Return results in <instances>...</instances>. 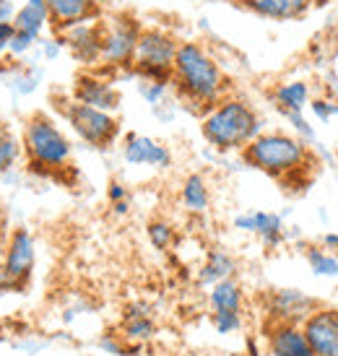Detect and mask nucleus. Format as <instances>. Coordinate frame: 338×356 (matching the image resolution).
I'll return each instance as SVG.
<instances>
[{
    "label": "nucleus",
    "instance_id": "f257e3e1",
    "mask_svg": "<svg viewBox=\"0 0 338 356\" xmlns=\"http://www.w3.org/2000/svg\"><path fill=\"white\" fill-rule=\"evenodd\" d=\"M227 76L216 58L198 42H179L172 63V89L193 109H211L227 97Z\"/></svg>",
    "mask_w": 338,
    "mask_h": 356
},
{
    "label": "nucleus",
    "instance_id": "f03ea898",
    "mask_svg": "<svg viewBox=\"0 0 338 356\" xmlns=\"http://www.w3.org/2000/svg\"><path fill=\"white\" fill-rule=\"evenodd\" d=\"M200 133L216 151H242L258 133H263V120L250 102L224 97L203 112Z\"/></svg>",
    "mask_w": 338,
    "mask_h": 356
},
{
    "label": "nucleus",
    "instance_id": "7ed1b4c3",
    "mask_svg": "<svg viewBox=\"0 0 338 356\" xmlns=\"http://www.w3.org/2000/svg\"><path fill=\"white\" fill-rule=\"evenodd\" d=\"M242 159L248 161L252 169H258L263 175L273 179H289L299 177L309 161L307 143L297 136H289L281 130H271V133H258L242 149Z\"/></svg>",
    "mask_w": 338,
    "mask_h": 356
},
{
    "label": "nucleus",
    "instance_id": "20e7f679",
    "mask_svg": "<svg viewBox=\"0 0 338 356\" xmlns=\"http://www.w3.org/2000/svg\"><path fill=\"white\" fill-rule=\"evenodd\" d=\"M21 156L26 159L29 169L40 175H55L70 167L73 159V146L68 136L63 133L58 120H52L45 112L31 115L24 122L21 133Z\"/></svg>",
    "mask_w": 338,
    "mask_h": 356
},
{
    "label": "nucleus",
    "instance_id": "39448f33",
    "mask_svg": "<svg viewBox=\"0 0 338 356\" xmlns=\"http://www.w3.org/2000/svg\"><path fill=\"white\" fill-rule=\"evenodd\" d=\"M177 37L172 31L161 29V26L140 29L130 70L138 79L169 81L172 83V63H175V55H177Z\"/></svg>",
    "mask_w": 338,
    "mask_h": 356
},
{
    "label": "nucleus",
    "instance_id": "423d86ee",
    "mask_svg": "<svg viewBox=\"0 0 338 356\" xmlns=\"http://www.w3.org/2000/svg\"><path fill=\"white\" fill-rule=\"evenodd\" d=\"M60 112L65 122L70 125V130L79 136L83 143H89L94 149H107L112 146L120 136V120L112 112L104 109H94L89 104L81 102L65 99L60 104Z\"/></svg>",
    "mask_w": 338,
    "mask_h": 356
},
{
    "label": "nucleus",
    "instance_id": "0eeeda50",
    "mask_svg": "<svg viewBox=\"0 0 338 356\" xmlns=\"http://www.w3.org/2000/svg\"><path fill=\"white\" fill-rule=\"evenodd\" d=\"M138 19L128 13H115L112 19L102 21V55L99 65L107 70H122L133 65L136 42L140 34Z\"/></svg>",
    "mask_w": 338,
    "mask_h": 356
},
{
    "label": "nucleus",
    "instance_id": "6e6552de",
    "mask_svg": "<svg viewBox=\"0 0 338 356\" xmlns=\"http://www.w3.org/2000/svg\"><path fill=\"white\" fill-rule=\"evenodd\" d=\"M0 263H3L10 281L16 284V289L24 291L26 284L31 281V276H34V266H37V239L31 237V232L13 229L8 239H6Z\"/></svg>",
    "mask_w": 338,
    "mask_h": 356
},
{
    "label": "nucleus",
    "instance_id": "1a4fd4ad",
    "mask_svg": "<svg viewBox=\"0 0 338 356\" xmlns=\"http://www.w3.org/2000/svg\"><path fill=\"white\" fill-rule=\"evenodd\" d=\"M63 50L70 52V58L79 60L86 68H97L102 55V19L83 21L65 31H58Z\"/></svg>",
    "mask_w": 338,
    "mask_h": 356
},
{
    "label": "nucleus",
    "instance_id": "9d476101",
    "mask_svg": "<svg viewBox=\"0 0 338 356\" xmlns=\"http://www.w3.org/2000/svg\"><path fill=\"white\" fill-rule=\"evenodd\" d=\"M70 99L115 115L120 109L122 97H120V91L112 86L110 79H104V76L94 73V70H83V73L76 76L73 86H70Z\"/></svg>",
    "mask_w": 338,
    "mask_h": 356
},
{
    "label": "nucleus",
    "instance_id": "9b49d317",
    "mask_svg": "<svg viewBox=\"0 0 338 356\" xmlns=\"http://www.w3.org/2000/svg\"><path fill=\"white\" fill-rule=\"evenodd\" d=\"M302 336L315 356H338V312L312 309L302 320Z\"/></svg>",
    "mask_w": 338,
    "mask_h": 356
},
{
    "label": "nucleus",
    "instance_id": "f8f14e48",
    "mask_svg": "<svg viewBox=\"0 0 338 356\" xmlns=\"http://www.w3.org/2000/svg\"><path fill=\"white\" fill-rule=\"evenodd\" d=\"M122 156H125L128 164H136V167L167 169L172 164V154H169L164 143L149 138V136H138V133H128L125 136Z\"/></svg>",
    "mask_w": 338,
    "mask_h": 356
},
{
    "label": "nucleus",
    "instance_id": "ddd939ff",
    "mask_svg": "<svg viewBox=\"0 0 338 356\" xmlns=\"http://www.w3.org/2000/svg\"><path fill=\"white\" fill-rule=\"evenodd\" d=\"M315 309V302L305 297L297 289H281L271 297V317L273 323H289V325H302V320Z\"/></svg>",
    "mask_w": 338,
    "mask_h": 356
},
{
    "label": "nucleus",
    "instance_id": "4468645a",
    "mask_svg": "<svg viewBox=\"0 0 338 356\" xmlns=\"http://www.w3.org/2000/svg\"><path fill=\"white\" fill-rule=\"evenodd\" d=\"M234 227L242 229V232H250V234H258L266 248H279L284 242V221L276 213H268V211H250V213H242V216L234 218Z\"/></svg>",
    "mask_w": 338,
    "mask_h": 356
},
{
    "label": "nucleus",
    "instance_id": "2eb2a0df",
    "mask_svg": "<svg viewBox=\"0 0 338 356\" xmlns=\"http://www.w3.org/2000/svg\"><path fill=\"white\" fill-rule=\"evenodd\" d=\"M47 10H50L52 31H65L83 21L102 19V13L91 6V0H55L52 6H47Z\"/></svg>",
    "mask_w": 338,
    "mask_h": 356
},
{
    "label": "nucleus",
    "instance_id": "dca6fc26",
    "mask_svg": "<svg viewBox=\"0 0 338 356\" xmlns=\"http://www.w3.org/2000/svg\"><path fill=\"white\" fill-rule=\"evenodd\" d=\"M271 356H315L307 341L302 336V327L289 323H273L268 333Z\"/></svg>",
    "mask_w": 338,
    "mask_h": 356
},
{
    "label": "nucleus",
    "instance_id": "f3484780",
    "mask_svg": "<svg viewBox=\"0 0 338 356\" xmlns=\"http://www.w3.org/2000/svg\"><path fill=\"white\" fill-rule=\"evenodd\" d=\"M248 10H252L255 16L273 21H291L305 16L312 6V0H239Z\"/></svg>",
    "mask_w": 338,
    "mask_h": 356
},
{
    "label": "nucleus",
    "instance_id": "a211bd4d",
    "mask_svg": "<svg viewBox=\"0 0 338 356\" xmlns=\"http://www.w3.org/2000/svg\"><path fill=\"white\" fill-rule=\"evenodd\" d=\"M13 29L16 31H29L37 37H45V31L50 29V10L47 6H37V3H24L13 13Z\"/></svg>",
    "mask_w": 338,
    "mask_h": 356
},
{
    "label": "nucleus",
    "instance_id": "6ab92c4d",
    "mask_svg": "<svg viewBox=\"0 0 338 356\" xmlns=\"http://www.w3.org/2000/svg\"><path fill=\"white\" fill-rule=\"evenodd\" d=\"M309 102V86L305 81H284L273 89V104L279 112H305Z\"/></svg>",
    "mask_w": 338,
    "mask_h": 356
},
{
    "label": "nucleus",
    "instance_id": "aec40b11",
    "mask_svg": "<svg viewBox=\"0 0 338 356\" xmlns=\"http://www.w3.org/2000/svg\"><path fill=\"white\" fill-rule=\"evenodd\" d=\"M232 273H234L232 255H227L224 250H211L203 268L198 270V284L200 286H214L224 278H232Z\"/></svg>",
    "mask_w": 338,
    "mask_h": 356
},
{
    "label": "nucleus",
    "instance_id": "412c9836",
    "mask_svg": "<svg viewBox=\"0 0 338 356\" xmlns=\"http://www.w3.org/2000/svg\"><path fill=\"white\" fill-rule=\"evenodd\" d=\"M182 203L190 213H203L211 203V193H209V182L200 177V175H190L185 182H182Z\"/></svg>",
    "mask_w": 338,
    "mask_h": 356
},
{
    "label": "nucleus",
    "instance_id": "4be33fe9",
    "mask_svg": "<svg viewBox=\"0 0 338 356\" xmlns=\"http://www.w3.org/2000/svg\"><path fill=\"white\" fill-rule=\"evenodd\" d=\"M211 307L214 312L216 309H232V312H239L242 309V289L234 278H224L219 284L211 286Z\"/></svg>",
    "mask_w": 338,
    "mask_h": 356
},
{
    "label": "nucleus",
    "instance_id": "5701e85b",
    "mask_svg": "<svg viewBox=\"0 0 338 356\" xmlns=\"http://www.w3.org/2000/svg\"><path fill=\"white\" fill-rule=\"evenodd\" d=\"M21 159V138L0 122V175L13 169Z\"/></svg>",
    "mask_w": 338,
    "mask_h": 356
},
{
    "label": "nucleus",
    "instance_id": "b1692460",
    "mask_svg": "<svg viewBox=\"0 0 338 356\" xmlns=\"http://www.w3.org/2000/svg\"><path fill=\"white\" fill-rule=\"evenodd\" d=\"M40 76L42 73L37 65H19V68L8 76V89L13 91V94H19V97H26L31 91H37Z\"/></svg>",
    "mask_w": 338,
    "mask_h": 356
},
{
    "label": "nucleus",
    "instance_id": "393cba45",
    "mask_svg": "<svg viewBox=\"0 0 338 356\" xmlns=\"http://www.w3.org/2000/svg\"><path fill=\"white\" fill-rule=\"evenodd\" d=\"M307 263L318 276H338V257L320 248L307 250Z\"/></svg>",
    "mask_w": 338,
    "mask_h": 356
},
{
    "label": "nucleus",
    "instance_id": "a878e982",
    "mask_svg": "<svg viewBox=\"0 0 338 356\" xmlns=\"http://www.w3.org/2000/svg\"><path fill=\"white\" fill-rule=\"evenodd\" d=\"M154 336V323H151L149 315L140 317H125V341H133V343H143Z\"/></svg>",
    "mask_w": 338,
    "mask_h": 356
},
{
    "label": "nucleus",
    "instance_id": "bb28decb",
    "mask_svg": "<svg viewBox=\"0 0 338 356\" xmlns=\"http://www.w3.org/2000/svg\"><path fill=\"white\" fill-rule=\"evenodd\" d=\"M169 89H172V83L169 81H149V79H140V97L149 102L154 109H159L161 104H164V99H167Z\"/></svg>",
    "mask_w": 338,
    "mask_h": 356
},
{
    "label": "nucleus",
    "instance_id": "cd10ccee",
    "mask_svg": "<svg viewBox=\"0 0 338 356\" xmlns=\"http://www.w3.org/2000/svg\"><path fill=\"white\" fill-rule=\"evenodd\" d=\"M149 239L156 250H169V245L175 242V229L169 227L167 221H151Z\"/></svg>",
    "mask_w": 338,
    "mask_h": 356
},
{
    "label": "nucleus",
    "instance_id": "c85d7f7f",
    "mask_svg": "<svg viewBox=\"0 0 338 356\" xmlns=\"http://www.w3.org/2000/svg\"><path fill=\"white\" fill-rule=\"evenodd\" d=\"M214 327L219 330L221 336L234 333V330L242 327V315H239V312H232V309H216V312H214Z\"/></svg>",
    "mask_w": 338,
    "mask_h": 356
},
{
    "label": "nucleus",
    "instance_id": "c756f323",
    "mask_svg": "<svg viewBox=\"0 0 338 356\" xmlns=\"http://www.w3.org/2000/svg\"><path fill=\"white\" fill-rule=\"evenodd\" d=\"M281 115L289 120V125L297 130L305 143H312V140H315V130L309 128V122L305 120V115H302V112H281Z\"/></svg>",
    "mask_w": 338,
    "mask_h": 356
},
{
    "label": "nucleus",
    "instance_id": "7c9ffc66",
    "mask_svg": "<svg viewBox=\"0 0 338 356\" xmlns=\"http://www.w3.org/2000/svg\"><path fill=\"white\" fill-rule=\"evenodd\" d=\"M309 109L315 112V118L318 120H330L338 115V102H330V99H312L309 102Z\"/></svg>",
    "mask_w": 338,
    "mask_h": 356
},
{
    "label": "nucleus",
    "instance_id": "2f4dec72",
    "mask_svg": "<svg viewBox=\"0 0 338 356\" xmlns=\"http://www.w3.org/2000/svg\"><path fill=\"white\" fill-rule=\"evenodd\" d=\"M10 40H13V24H10V21H3V24H0V55L8 52Z\"/></svg>",
    "mask_w": 338,
    "mask_h": 356
},
{
    "label": "nucleus",
    "instance_id": "473e14b6",
    "mask_svg": "<svg viewBox=\"0 0 338 356\" xmlns=\"http://www.w3.org/2000/svg\"><path fill=\"white\" fill-rule=\"evenodd\" d=\"M16 8H19V6H16V0H0V24L13 19Z\"/></svg>",
    "mask_w": 338,
    "mask_h": 356
},
{
    "label": "nucleus",
    "instance_id": "72a5a7b5",
    "mask_svg": "<svg viewBox=\"0 0 338 356\" xmlns=\"http://www.w3.org/2000/svg\"><path fill=\"white\" fill-rule=\"evenodd\" d=\"M107 195H110L112 203H120V200H128V190H125V185H120V182H112Z\"/></svg>",
    "mask_w": 338,
    "mask_h": 356
},
{
    "label": "nucleus",
    "instance_id": "f704fd0d",
    "mask_svg": "<svg viewBox=\"0 0 338 356\" xmlns=\"http://www.w3.org/2000/svg\"><path fill=\"white\" fill-rule=\"evenodd\" d=\"M6 291H19V289H16V284L8 278L6 268H3V263H0V294H6Z\"/></svg>",
    "mask_w": 338,
    "mask_h": 356
},
{
    "label": "nucleus",
    "instance_id": "c9c22d12",
    "mask_svg": "<svg viewBox=\"0 0 338 356\" xmlns=\"http://www.w3.org/2000/svg\"><path fill=\"white\" fill-rule=\"evenodd\" d=\"M120 0H91V6H94V8L99 10H110V8H115V6H118Z\"/></svg>",
    "mask_w": 338,
    "mask_h": 356
},
{
    "label": "nucleus",
    "instance_id": "e433bc0d",
    "mask_svg": "<svg viewBox=\"0 0 338 356\" xmlns=\"http://www.w3.org/2000/svg\"><path fill=\"white\" fill-rule=\"evenodd\" d=\"M323 242H325V248L338 250V234H325V237H323Z\"/></svg>",
    "mask_w": 338,
    "mask_h": 356
},
{
    "label": "nucleus",
    "instance_id": "4c0bfd02",
    "mask_svg": "<svg viewBox=\"0 0 338 356\" xmlns=\"http://www.w3.org/2000/svg\"><path fill=\"white\" fill-rule=\"evenodd\" d=\"M118 213H128V200H120V203H112Z\"/></svg>",
    "mask_w": 338,
    "mask_h": 356
},
{
    "label": "nucleus",
    "instance_id": "58836bf2",
    "mask_svg": "<svg viewBox=\"0 0 338 356\" xmlns=\"http://www.w3.org/2000/svg\"><path fill=\"white\" fill-rule=\"evenodd\" d=\"M26 3H37V6H52L55 0H26Z\"/></svg>",
    "mask_w": 338,
    "mask_h": 356
}]
</instances>
